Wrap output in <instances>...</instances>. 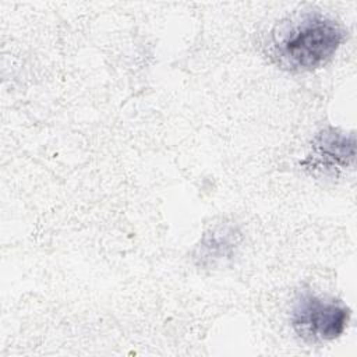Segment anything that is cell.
Listing matches in <instances>:
<instances>
[{"label": "cell", "mask_w": 357, "mask_h": 357, "mask_svg": "<svg viewBox=\"0 0 357 357\" xmlns=\"http://www.w3.org/2000/svg\"><path fill=\"white\" fill-rule=\"evenodd\" d=\"M344 40V29L318 11H304L279 22L271 32V57L293 73L325 66Z\"/></svg>", "instance_id": "obj_1"}, {"label": "cell", "mask_w": 357, "mask_h": 357, "mask_svg": "<svg viewBox=\"0 0 357 357\" xmlns=\"http://www.w3.org/2000/svg\"><path fill=\"white\" fill-rule=\"evenodd\" d=\"M350 308L339 300L301 291L291 310V326L298 337L310 343L337 339L347 328Z\"/></svg>", "instance_id": "obj_2"}, {"label": "cell", "mask_w": 357, "mask_h": 357, "mask_svg": "<svg viewBox=\"0 0 357 357\" xmlns=\"http://www.w3.org/2000/svg\"><path fill=\"white\" fill-rule=\"evenodd\" d=\"M354 134L326 127L315 134L310 151L300 165L314 176L336 177L340 172L354 165Z\"/></svg>", "instance_id": "obj_3"}, {"label": "cell", "mask_w": 357, "mask_h": 357, "mask_svg": "<svg viewBox=\"0 0 357 357\" xmlns=\"http://www.w3.org/2000/svg\"><path fill=\"white\" fill-rule=\"evenodd\" d=\"M240 240L241 233L236 225L218 223L202 234L192 251V261L198 268H218L236 255Z\"/></svg>", "instance_id": "obj_4"}]
</instances>
